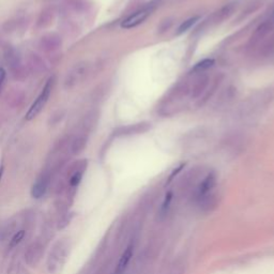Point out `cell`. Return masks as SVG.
I'll use <instances>...</instances> for the list:
<instances>
[{
    "label": "cell",
    "mask_w": 274,
    "mask_h": 274,
    "mask_svg": "<svg viewBox=\"0 0 274 274\" xmlns=\"http://www.w3.org/2000/svg\"><path fill=\"white\" fill-rule=\"evenodd\" d=\"M53 85H54V77H51L46 82L45 86L43 87V90L41 91L39 97L36 98V100L34 102V104L31 105V107L29 108L28 113L26 114V120L34 119V118L41 113V110L44 108L45 104L47 103L48 99H49V96H51Z\"/></svg>",
    "instance_id": "6da1fadb"
},
{
    "label": "cell",
    "mask_w": 274,
    "mask_h": 274,
    "mask_svg": "<svg viewBox=\"0 0 274 274\" xmlns=\"http://www.w3.org/2000/svg\"><path fill=\"white\" fill-rule=\"evenodd\" d=\"M152 11H153L152 5H147V7L136 11L135 13L128 16L126 20H123V22L121 23V27L124 29H131L138 26V25H140L149 15L152 13Z\"/></svg>",
    "instance_id": "7a4b0ae2"
},
{
    "label": "cell",
    "mask_w": 274,
    "mask_h": 274,
    "mask_svg": "<svg viewBox=\"0 0 274 274\" xmlns=\"http://www.w3.org/2000/svg\"><path fill=\"white\" fill-rule=\"evenodd\" d=\"M132 256H133V245H130L127 247V250L124 251V253L122 254L119 263H118V265H117L115 274H123L124 273V271L127 270V268L130 264Z\"/></svg>",
    "instance_id": "3957f363"
},
{
    "label": "cell",
    "mask_w": 274,
    "mask_h": 274,
    "mask_svg": "<svg viewBox=\"0 0 274 274\" xmlns=\"http://www.w3.org/2000/svg\"><path fill=\"white\" fill-rule=\"evenodd\" d=\"M208 76L206 75H202L199 76L194 84H193L192 88H191V97L192 98H198L199 96L202 95V93L205 91V89L207 88V85H208Z\"/></svg>",
    "instance_id": "277c9868"
},
{
    "label": "cell",
    "mask_w": 274,
    "mask_h": 274,
    "mask_svg": "<svg viewBox=\"0 0 274 274\" xmlns=\"http://www.w3.org/2000/svg\"><path fill=\"white\" fill-rule=\"evenodd\" d=\"M86 73V67L83 65H78L73 70L68 74V78H67V84L68 86H73L74 84H76L78 80H80L83 78V76L85 75Z\"/></svg>",
    "instance_id": "5b68a950"
},
{
    "label": "cell",
    "mask_w": 274,
    "mask_h": 274,
    "mask_svg": "<svg viewBox=\"0 0 274 274\" xmlns=\"http://www.w3.org/2000/svg\"><path fill=\"white\" fill-rule=\"evenodd\" d=\"M48 184V178L47 177H42L39 179L38 181L35 182V184L33 186V190H31V195L34 198H41L43 195L45 194L46 189Z\"/></svg>",
    "instance_id": "8992f818"
},
{
    "label": "cell",
    "mask_w": 274,
    "mask_h": 274,
    "mask_svg": "<svg viewBox=\"0 0 274 274\" xmlns=\"http://www.w3.org/2000/svg\"><path fill=\"white\" fill-rule=\"evenodd\" d=\"M215 185V177L212 173H209V175L204 179V181L201 183L198 188V195L204 196L207 194L208 192H210L214 188Z\"/></svg>",
    "instance_id": "52a82bcc"
},
{
    "label": "cell",
    "mask_w": 274,
    "mask_h": 274,
    "mask_svg": "<svg viewBox=\"0 0 274 274\" xmlns=\"http://www.w3.org/2000/svg\"><path fill=\"white\" fill-rule=\"evenodd\" d=\"M199 20V16H194V17H191L189 20H186L185 22H183L181 25H180L178 31H177V34H182L184 33H186L193 25H195Z\"/></svg>",
    "instance_id": "ba28073f"
},
{
    "label": "cell",
    "mask_w": 274,
    "mask_h": 274,
    "mask_svg": "<svg viewBox=\"0 0 274 274\" xmlns=\"http://www.w3.org/2000/svg\"><path fill=\"white\" fill-rule=\"evenodd\" d=\"M213 65H214L213 59H204L201 62H198V64L194 67L193 70H194L195 72H198V73H203L204 71L210 68Z\"/></svg>",
    "instance_id": "9c48e42d"
},
{
    "label": "cell",
    "mask_w": 274,
    "mask_h": 274,
    "mask_svg": "<svg viewBox=\"0 0 274 274\" xmlns=\"http://www.w3.org/2000/svg\"><path fill=\"white\" fill-rule=\"evenodd\" d=\"M24 236H25V232H24V230H21V232H18V233L13 237V239H12L10 246H11V247H13V246L17 245V244L20 243V242L22 241V239L24 238Z\"/></svg>",
    "instance_id": "30bf717a"
},
{
    "label": "cell",
    "mask_w": 274,
    "mask_h": 274,
    "mask_svg": "<svg viewBox=\"0 0 274 274\" xmlns=\"http://www.w3.org/2000/svg\"><path fill=\"white\" fill-rule=\"evenodd\" d=\"M82 176H83V173L80 171H77V172L74 173V175L71 178V180H70V184L72 186H77L80 182V180H82Z\"/></svg>",
    "instance_id": "8fae6325"
},
{
    "label": "cell",
    "mask_w": 274,
    "mask_h": 274,
    "mask_svg": "<svg viewBox=\"0 0 274 274\" xmlns=\"http://www.w3.org/2000/svg\"><path fill=\"white\" fill-rule=\"evenodd\" d=\"M171 201V194L170 193V194L166 195V197H165V201H164L163 205H162V211H164V210L168 207V205H170Z\"/></svg>",
    "instance_id": "7c38bea8"
},
{
    "label": "cell",
    "mask_w": 274,
    "mask_h": 274,
    "mask_svg": "<svg viewBox=\"0 0 274 274\" xmlns=\"http://www.w3.org/2000/svg\"><path fill=\"white\" fill-rule=\"evenodd\" d=\"M4 77H5V71L2 68H0V87H1V85L3 83Z\"/></svg>",
    "instance_id": "4fadbf2b"
},
{
    "label": "cell",
    "mask_w": 274,
    "mask_h": 274,
    "mask_svg": "<svg viewBox=\"0 0 274 274\" xmlns=\"http://www.w3.org/2000/svg\"><path fill=\"white\" fill-rule=\"evenodd\" d=\"M270 21H272L273 23H274V8H273V10H272V12H271V15H270V18H269Z\"/></svg>",
    "instance_id": "5bb4252c"
},
{
    "label": "cell",
    "mask_w": 274,
    "mask_h": 274,
    "mask_svg": "<svg viewBox=\"0 0 274 274\" xmlns=\"http://www.w3.org/2000/svg\"><path fill=\"white\" fill-rule=\"evenodd\" d=\"M2 172H3V167L0 168V179H1V177H2Z\"/></svg>",
    "instance_id": "9a60e30c"
}]
</instances>
